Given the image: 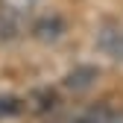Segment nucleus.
Segmentation results:
<instances>
[{
	"label": "nucleus",
	"instance_id": "f257e3e1",
	"mask_svg": "<svg viewBox=\"0 0 123 123\" xmlns=\"http://www.w3.org/2000/svg\"><path fill=\"white\" fill-rule=\"evenodd\" d=\"M97 47L111 59H123V26L114 21H105L97 29Z\"/></svg>",
	"mask_w": 123,
	"mask_h": 123
},
{
	"label": "nucleus",
	"instance_id": "f03ea898",
	"mask_svg": "<svg viewBox=\"0 0 123 123\" xmlns=\"http://www.w3.org/2000/svg\"><path fill=\"white\" fill-rule=\"evenodd\" d=\"M32 32H35L38 41L53 44V41H59L62 35H65V21H62L59 15H47V18H41V21L32 26Z\"/></svg>",
	"mask_w": 123,
	"mask_h": 123
},
{
	"label": "nucleus",
	"instance_id": "7ed1b4c3",
	"mask_svg": "<svg viewBox=\"0 0 123 123\" xmlns=\"http://www.w3.org/2000/svg\"><path fill=\"white\" fill-rule=\"evenodd\" d=\"M76 123H123V111L111 109V105H97V109L85 111Z\"/></svg>",
	"mask_w": 123,
	"mask_h": 123
},
{
	"label": "nucleus",
	"instance_id": "20e7f679",
	"mask_svg": "<svg viewBox=\"0 0 123 123\" xmlns=\"http://www.w3.org/2000/svg\"><path fill=\"white\" fill-rule=\"evenodd\" d=\"M56 103H59V97L53 94V91H50V88H41V91H32V94H29L26 109H32V111L44 114V111H53V109H56Z\"/></svg>",
	"mask_w": 123,
	"mask_h": 123
},
{
	"label": "nucleus",
	"instance_id": "39448f33",
	"mask_svg": "<svg viewBox=\"0 0 123 123\" xmlns=\"http://www.w3.org/2000/svg\"><path fill=\"white\" fill-rule=\"evenodd\" d=\"M97 79V70L94 68H76V70H70L68 73V88H73V91H85L91 82Z\"/></svg>",
	"mask_w": 123,
	"mask_h": 123
},
{
	"label": "nucleus",
	"instance_id": "423d86ee",
	"mask_svg": "<svg viewBox=\"0 0 123 123\" xmlns=\"http://www.w3.org/2000/svg\"><path fill=\"white\" fill-rule=\"evenodd\" d=\"M21 109H24V103L18 97H9V94L0 97V117H15Z\"/></svg>",
	"mask_w": 123,
	"mask_h": 123
},
{
	"label": "nucleus",
	"instance_id": "0eeeda50",
	"mask_svg": "<svg viewBox=\"0 0 123 123\" xmlns=\"http://www.w3.org/2000/svg\"><path fill=\"white\" fill-rule=\"evenodd\" d=\"M0 3H3V9H9V12H26L35 0H0Z\"/></svg>",
	"mask_w": 123,
	"mask_h": 123
}]
</instances>
